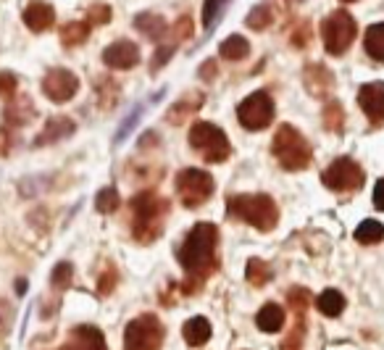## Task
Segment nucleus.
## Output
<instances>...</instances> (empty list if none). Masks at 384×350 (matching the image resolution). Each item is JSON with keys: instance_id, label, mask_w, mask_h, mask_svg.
<instances>
[{"instance_id": "nucleus-1", "label": "nucleus", "mask_w": 384, "mask_h": 350, "mask_svg": "<svg viewBox=\"0 0 384 350\" xmlns=\"http://www.w3.org/2000/svg\"><path fill=\"white\" fill-rule=\"evenodd\" d=\"M216 242H219V230L208 221L195 224L190 230L187 240L176 251V258L190 276H198V274L208 276L216 269Z\"/></svg>"}, {"instance_id": "nucleus-2", "label": "nucleus", "mask_w": 384, "mask_h": 350, "mask_svg": "<svg viewBox=\"0 0 384 350\" xmlns=\"http://www.w3.org/2000/svg\"><path fill=\"white\" fill-rule=\"evenodd\" d=\"M227 211L232 219H240L261 232H271L279 221V208L269 195H232Z\"/></svg>"}, {"instance_id": "nucleus-3", "label": "nucleus", "mask_w": 384, "mask_h": 350, "mask_svg": "<svg viewBox=\"0 0 384 350\" xmlns=\"http://www.w3.org/2000/svg\"><path fill=\"white\" fill-rule=\"evenodd\" d=\"M169 203L161 200L153 190H143L132 197V234L140 242H150L161 234V219H164Z\"/></svg>"}, {"instance_id": "nucleus-4", "label": "nucleus", "mask_w": 384, "mask_h": 350, "mask_svg": "<svg viewBox=\"0 0 384 350\" xmlns=\"http://www.w3.org/2000/svg\"><path fill=\"white\" fill-rule=\"evenodd\" d=\"M271 153L282 164L285 172H303L311 164V145L308 140L290 124H282L274 134L271 143Z\"/></svg>"}, {"instance_id": "nucleus-5", "label": "nucleus", "mask_w": 384, "mask_h": 350, "mask_svg": "<svg viewBox=\"0 0 384 350\" xmlns=\"http://www.w3.org/2000/svg\"><path fill=\"white\" fill-rule=\"evenodd\" d=\"M190 145H192V150L200 153L208 164H221V161H227L232 153V145L227 140V134L219 130V127H213L211 121H195L192 127H190Z\"/></svg>"}, {"instance_id": "nucleus-6", "label": "nucleus", "mask_w": 384, "mask_h": 350, "mask_svg": "<svg viewBox=\"0 0 384 350\" xmlns=\"http://www.w3.org/2000/svg\"><path fill=\"white\" fill-rule=\"evenodd\" d=\"M355 32H358L355 19H353L345 8L329 13V16L324 19V24H321V37H324L327 53H332V55L348 53V48H350L353 40H355Z\"/></svg>"}, {"instance_id": "nucleus-7", "label": "nucleus", "mask_w": 384, "mask_h": 350, "mask_svg": "<svg viewBox=\"0 0 384 350\" xmlns=\"http://www.w3.org/2000/svg\"><path fill=\"white\" fill-rule=\"evenodd\" d=\"M164 327L153 314L132 318L124 329V350H161Z\"/></svg>"}, {"instance_id": "nucleus-8", "label": "nucleus", "mask_w": 384, "mask_h": 350, "mask_svg": "<svg viewBox=\"0 0 384 350\" xmlns=\"http://www.w3.org/2000/svg\"><path fill=\"white\" fill-rule=\"evenodd\" d=\"M176 192L182 206L198 208L213 195V176L203 169H185L176 174Z\"/></svg>"}, {"instance_id": "nucleus-9", "label": "nucleus", "mask_w": 384, "mask_h": 350, "mask_svg": "<svg viewBox=\"0 0 384 350\" xmlns=\"http://www.w3.org/2000/svg\"><path fill=\"white\" fill-rule=\"evenodd\" d=\"M237 119H240V124L245 130L250 132L266 130L274 121V100L269 98V92H264V90L250 92L237 106Z\"/></svg>"}, {"instance_id": "nucleus-10", "label": "nucleus", "mask_w": 384, "mask_h": 350, "mask_svg": "<svg viewBox=\"0 0 384 350\" xmlns=\"http://www.w3.org/2000/svg\"><path fill=\"white\" fill-rule=\"evenodd\" d=\"M363 169L353 158H337L332 161L329 169L321 174V182L329 187L332 192H355L358 187H363Z\"/></svg>"}, {"instance_id": "nucleus-11", "label": "nucleus", "mask_w": 384, "mask_h": 350, "mask_svg": "<svg viewBox=\"0 0 384 350\" xmlns=\"http://www.w3.org/2000/svg\"><path fill=\"white\" fill-rule=\"evenodd\" d=\"M79 90V79L77 74H71L66 69H50L43 79V92L53 103H66L77 95Z\"/></svg>"}, {"instance_id": "nucleus-12", "label": "nucleus", "mask_w": 384, "mask_h": 350, "mask_svg": "<svg viewBox=\"0 0 384 350\" xmlns=\"http://www.w3.org/2000/svg\"><path fill=\"white\" fill-rule=\"evenodd\" d=\"M103 64L111 66V69H119V71H127V69L140 64V48L129 40H116L103 50Z\"/></svg>"}, {"instance_id": "nucleus-13", "label": "nucleus", "mask_w": 384, "mask_h": 350, "mask_svg": "<svg viewBox=\"0 0 384 350\" xmlns=\"http://www.w3.org/2000/svg\"><path fill=\"white\" fill-rule=\"evenodd\" d=\"M358 106L371 119V124H384V82H369L358 90Z\"/></svg>"}, {"instance_id": "nucleus-14", "label": "nucleus", "mask_w": 384, "mask_h": 350, "mask_svg": "<svg viewBox=\"0 0 384 350\" xmlns=\"http://www.w3.org/2000/svg\"><path fill=\"white\" fill-rule=\"evenodd\" d=\"M64 350H108V345H106V337H103V332L98 327L82 324V327L71 329Z\"/></svg>"}, {"instance_id": "nucleus-15", "label": "nucleus", "mask_w": 384, "mask_h": 350, "mask_svg": "<svg viewBox=\"0 0 384 350\" xmlns=\"http://www.w3.org/2000/svg\"><path fill=\"white\" fill-rule=\"evenodd\" d=\"M24 24L32 29V32H48L50 27L55 24V11L53 6H48L43 0H34L24 8Z\"/></svg>"}, {"instance_id": "nucleus-16", "label": "nucleus", "mask_w": 384, "mask_h": 350, "mask_svg": "<svg viewBox=\"0 0 384 350\" xmlns=\"http://www.w3.org/2000/svg\"><path fill=\"white\" fill-rule=\"evenodd\" d=\"M303 79H306L308 92H311V95H316V98H324V95L332 90V85H334V77H332L329 71H327L321 64L308 66L306 74H303Z\"/></svg>"}, {"instance_id": "nucleus-17", "label": "nucleus", "mask_w": 384, "mask_h": 350, "mask_svg": "<svg viewBox=\"0 0 384 350\" xmlns=\"http://www.w3.org/2000/svg\"><path fill=\"white\" fill-rule=\"evenodd\" d=\"M182 337L190 348H200L206 345L211 340V321L203 316H195V318H187L185 327H182Z\"/></svg>"}, {"instance_id": "nucleus-18", "label": "nucleus", "mask_w": 384, "mask_h": 350, "mask_svg": "<svg viewBox=\"0 0 384 350\" xmlns=\"http://www.w3.org/2000/svg\"><path fill=\"white\" fill-rule=\"evenodd\" d=\"M134 27H137L148 40H153V43L164 40L166 29H169L164 16H158V13H140V16H134Z\"/></svg>"}, {"instance_id": "nucleus-19", "label": "nucleus", "mask_w": 384, "mask_h": 350, "mask_svg": "<svg viewBox=\"0 0 384 350\" xmlns=\"http://www.w3.org/2000/svg\"><path fill=\"white\" fill-rule=\"evenodd\" d=\"M255 324H258L261 332H279V329L285 327V308L276 306V303H266V306L258 311Z\"/></svg>"}, {"instance_id": "nucleus-20", "label": "nucleus", "mask_w": 384, "mask_h": 350, "mask_svg": "<svg viewBox=\"0 0 384 350\" xmlns=\"http://www.w3.org/2000/svg\"><path fill=\"white\" fill-rule=\"evenodd\" d=\"M74 132V121L66 119V116H55L45 124L43 134L37 137V145H45V143H58L61 137H69Z\"/></svg>"}, {"instance_id": "nucleus-21", "label": "nucleus", "mask_w": 384, "mask_h": 350, "mask_svg": "<svg viewBox=\"0 0 384 350\" xmlns=\"http://www.w3.org/2000/svg\"><path fill=\"white\" fill-rule=\"evenodd\" d=\"M363 48H366V53L371 55L374 61L384 64V22L382 24H371V27L366 29Z\"/></svg>"}, {"instance_id": "nucleus-22", "label": "nucleus", "mask_w": 384, "mask_h": 350, "mask_svg": "<svg viewBox=\"0 0 384 350\" xmlns=\"http://www.w3.org/2000/svg\"><path fill=\"white\" fill-rule=\"evenodd\" d=\"M248 53H250V43L242 34H229L219 48V55L227 61H242V58H248Z\"/></svg>"}, {"instance_id": "nucleus-23", "label": "nucleus", "mask_w": 384, "mask_h": 350, "mask_svg": "<svg viewBox=\"0 0 384 350\" xmlns=\"http://www.w3.org/2000/svg\"><path fill=\"white\" fill-rule=\"evenodd\" d=\"M32 116H34V108L29 98H19L6 106V121L13 124V127H22V124H27Z\"/></svg>"}, {"instance_id": "nucleus-24", "label": "nucleus", "mask_w": 384, "mask_h": 350, "mask_svg": "<svg viewBox=\"0 0 384 350\" xmlns=\"http://www.w3.org/2000/svg\"><path fill=\"white\" fill-rule=\"evenodd\" d=\"M316 306L324 316L334 318V316H340L342 308H345V295H342L340 290H324V293L316 298Z\"/></svg>"}, {"instance_id": "nucleus-25", "label": "nucleus", "mask_w": 384, "mask_h": 350, "mask_svg": "<svg viewBox=\"0 0 384 350\" xmlns=\"http://www.w3.org/2000/svg\"><path fill=\"white\" fill-rule=\"evenodd\" d=\"M245 276L253 287H266L271 282V266L261 258H250L248 261V269H245Z\"/></svg>"}, {"instance_id": "nucleus-26", "label": "nucleus", "mask_w": 384, "mask_h": 350, "mask_svg": "<svg viewBox=\"0 0 384 350\" xmlns=\"http://www.w3.org/2000/svg\"><path fill=\"white\" fill-rule=\"evenodd\" d=\"M355 240L361 242V245H376V242L384 240V227L376 219L361 221L358 230H355Z\"/></svg>"}, {"instance_id": "nucleus-27", "label": "nucleus", "mask_w": 384, "mask_h": 350, "mask_svg": "<svg viewBox=\"0 0 384 350\" xmlns=\"http://www.w3.org/2000/svg\"><path fill=\"white\" fill-rule=\"evenodd\" d=\"M90 34V24L87 22H69L61 27V43L74 48V45H82L87 40Z\"/></svg>"}, {"instance_id": "nucleus-28", "label": "nucleus", "mask_w": 384, "mask_h": 350, "mask_svg": "<svg viewBox=\"0 0 384 350\" xmlns=\"http://www.w3.org/2000/svg\"><path fill=\"white\" fill-rule=\"evenodd\" d=\"M227 8H229V0H206V3H203V27H206V29H213Z\"/></svg>"}, {"instance_id": "nucleus-29", "label": "nucleus", "mask_w": 384, "mask_h": 350, "mask_svg": "<svg viewBox=\"0 0 384 350\" xmlns=\"http://www.w3.org/2000/svg\"><path fill=\"white\" fill-rule=\"evenodd\" d=\"M324 124L332 132H342V127H345V111H342L337 100H332L329 106H324Z\"/></svg>"}, {"instance_id": "nucleus-30", "label": "nucleus", "mask_w": 384, "mask_h": 350, "mask_svg": "<svg viewBox=\"0 0 384 350\" xmlns=\"http://www.w3.org/2000/svg\"><path fill=\"white\" fill-rule=\"evenodd\" d=\"M95 208H98L100 214H113L119 208V192L113 187H103L98 192V197H95Z\"/></svg>"}, {"instance_id": "nucleus-31", "label": "nucleus", "mask_w": 384, "mask_h": 350, "mask_svg": "<svg viewBox=\"0 0 384 350\" xmlns=\"http://www.w3.org/2000/svg\"><path fill=\"white\" fill-rule=\"evenodd\" d=\"M271 22H274V16H271V8H269V6H255V8L248 13V27H250V29H258V32L266 29Z\"/></svg>"}, {"instance_id": "nucleus-32", "label": "nucleus", "mask_w": 384, "mask_h": 350, "mask_svg": "<svg viewBox=\"0 0 384 350\" xmlns=\"http://www.w3.org/2000/svg\"><path fill=\"white\" fill-rule=\"evenodd\" d=\"M287 303H290V308L295 311L297 316H303L308 303H311V293H308L306 287H292V290L287 293Z\"/></svg>"}, {"instance_id": "nucleus-33", "label": "nucleus", "mask_w": 384, "mask_h": 350, "mask_svg": "<svg viewBox=\"0 0 384 350\" xmlns=\"http://www.w3.org/2000/svg\"><path fill=\"white\" fill-rule=\"evenodd\" d=\"M200 103H203V95H190V98H185L182 103H176V108L169 113V121H182L190 111H198Z\"/></svg>"}, {"instance_id": "nucleus-34", "label": "nucleus", "mask_w": 384, "mask_h": 350, "mask_svg": "<svg viewBox=\"0 0 384 350\" xmlns=\"http://www.w3.org/2000/svg\"><path fill=\"white\" fill-rule=\"evenodd\" d=\"M176 40L174 37H171V40H169V43H161V48H158V50H155V55H153V64H150V71H158V69H164V64L166 61H169V58H171V53H174L176 50Z\"/></svg>"}, {"instance_id": "nucleus-35", "label": "nucleus", "mask_w": 384, "mask_h": 350, "mask_svg": "<svg viewBox=\"0 0 384 350\" xmlns=\"http://www.w3.org/2000/svg\"><path fill=\"white\" fill-rule=\"evenodd\" d=\"M71 274H74L71 263H58V266L53 269V287L55 290H66V287L71 285Z\"/></svg>"}, {"instance_id": "nucleus-36", "label": "nucleus", "mask_w": 384, "mask_h": 350, "mask_svg": "<svg viewBox=\"0 0 384 350\" xmlns=\"http://www.w3.org/2000/svg\"><path fill=\"white\" fill-rule=\"evenodd\" d=\"M279 350H303V321H297L295 329L290 332V337L282 342Z\"/></svg>"}, {"instance_id": "nucleus-37", "label": "nucleus", "mask_w": 384, "mask_h": 350, "mask_svg": "<svg viewBox=\"0 0 384 350\" xmlns=\"http://www.w3.org/2000/svg\"><path fill=\"white\" fill-rule=\"evenodd\" d=\"M111 22V8L108 6H92L87 13V24H108Z\"/></svg>"}, {"instance_id": "nucleus-38", "label": "nucleus", "mask_w": 384, "mask_h": 350, "mask_svg": "<svg viewBox=\"0 0 384 350\" xmlns=\"http://www.w3.org/2000/svg\"><path fill=\"white\" fill-rule=\"evenodd\" d=\"M16 77H13L11 71H0V98H11L13 92H16Z\"/></svg>"}, {"instance_id": "nucleus-39", "label": "nucleus", "mask_w": 384, "mask_h": 350, "mask_svg": "<svg viewBox=\"0 0 384 350\" xmlns=\"http://www.w3.org/2000/svg\"><path fill=\"white\" fill-rule=\"evenodd\" d=\"M190 34H192V19H190V16H182L174 27V40L176 43H182V40L190 37Z\"/></svg>"}, {"instance_id": "nucleus-40", "label": "nucleus", "mask_w": 384, "mask_h": 350, "mask_svg": "<svg viewBox=\"0 0 384 350\" xmlns=\"http://www.w3.org/2000/svg\"><path fill=\"white\" fill-rule=\"evenodd\" d=\"M374 206L379 208V211H384V179H379L376 187H374Z\"/></svg>"}, {"instance_id": "nucleus-41", "label": "nucleus", "mask_w": 384, "mask_h": 350, "mask_svg": "<svg viewBox=\"0 0 384 350\" xmlns=\"http://www.w3.org/2000/svg\"><path fill=\"white\" fill-rule=\"evenodd\" d=\"M113 285H116V272H106V276L100 279V295H106Z\"/></svg>"}, {"instance_id": "nucleus-42", "label": "nucleus", "mask_w": 384, "mask_h": 350, "mask_svg": "<svg viewBox=\"0 0 384 350\" xmlns=\"http://www.w3.org/2000/svg\"><path fill=\"white\" fill-rule=\"evenodd\" d=\"M213 66H216L213 61H206L203 71H200V77H203V79H211V77H213Z\"/></svg>"}, {"instance_id": "nucleus-43", "label": "nucleus", "mask_w": 384, "mask_h": 350, "mask_svg": "<svg viewBox=\"0 0 384 350\" xmlns=\"http://www.w3.org/2000/svg\"><path fill=\"white\" fill-rule=\"evenodd\" d=\"M8 150V143H6V134L0 132V153H6Z\"/></svg>"}, {"instance_id": "nucleus-44", "label": "nucleus", "mask_w": 384, "mask_h": 350, "mask_svg": "<svg viewBox=\"0 0 384 350\" xmlns=\"http://www.w3.org/2000/svg\"><path fill=\"white\" fill-rule=\"evenodd\" d=\"M342 3H355V0H342Z\"/></svg>"}]
</instances>
